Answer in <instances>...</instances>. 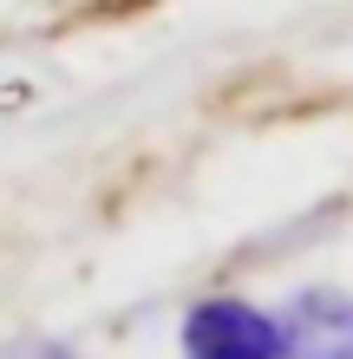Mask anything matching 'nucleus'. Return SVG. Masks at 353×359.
Segmentation results:
<instances>
[{"label":"nucleus","instance_id":"1","mask_svg":"<svg viewBox=\"0 0 353 359\" xmlns=\"http://www.w3.org/2000/svg\"><path fill=\"white\" fill-rule=\"evenodd\" d=\"M183 359H281V320L236 294L197 301L183 320Z\"/></svg>","mask_w":353,"mask_h":359},{"label":"nucleus","instance_id":"2","mask_svg":"<svg viewBox=\"0 0 353 359\" xmlns=\"http://www.w3.org/2000/svg\"><path fill=\"white\" fill-rule=\"evenodd\" d=\"M281 359H353V294L307 287L281 313Z\"/></svg>","mask_w":353,"mask_h":359},{"label":"nucleus","instance_id":"3","mask_svg":"<svg viewBox=\"0 0 353 359\" xmlns=\"http://www.w3.org/2000/svg\"><path fill=\"white\" fill-rule=\"evenodd\" d=\"M0 359H79L66 340H39V333H33V340H0Z\"/></svg>","mask_w":353,"mask_h":359}]
</instances>
